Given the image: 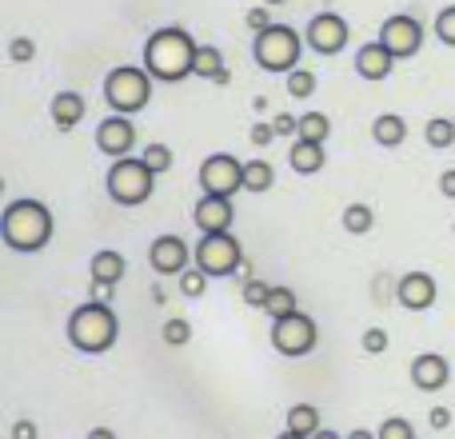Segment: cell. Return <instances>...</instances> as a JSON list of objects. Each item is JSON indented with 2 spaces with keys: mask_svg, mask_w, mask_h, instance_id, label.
<instances>
[{
  "mask_svg": "<svg viewBox=\"0 0 455 439\" xmlns=\"http://www.w3.org/2000/svg\"><path fill=\"white\" fill-rule=\"evenodd\" d=\"M196 40L184 28H156L144 44V68L152 72V80L160 84H180L184 76H192V60H196Z\"/></svg>",
  "mask_w": 455,
  "mask_h": 439,
  "instance_id": "6da1fadb",
  "label": "cell"
},
{
  "mask_svg": "<svg viewBox=\"0 0 455 439\" xmlns=\"http://www.w3.org/2000/svg\"><path fill=\"white\" fill-rule=\"evenodd\" d=\"M0 235L12 251H40L52 240V212L40 200H8L0 216Z\"/></svg>",
  "mask_w": 455,
  "mask_h": 439,
  "instance_id": "7a4b0ae2",
  "label": "cell"
},
{
  "mask_svg": "<svg viewBox=\"0 0 455 439\" xmlns=\"http://www.w3.org/2000/svg\"><path fill=\"white\" fill-rule=\"evenodd\" d=\"M116 336H120V323H116V312L108 307V299H88V304H80L68 315V344L84 355L108 352L116 344Z\"/></svg>",
  "mask_w": 455,
  "mask_h": 439,
  "instance_id": "3957f363",
  "label": "cell"
},
{
  "mask_svg": "<svg viewBox=\"0 0 455 439\" xmlns=\"http://www.w3.org/2000/svg\"><path fill=\"white\" fill-rule=\"evenodd\" d=\"M104 100H108V108L120 112V116H136V112H144L148 100H152V72L132 68V64L112 68L108 80H104Z\"/></svg>",
  "mask_w": 455,
  "mask_h": 439,
  "instance_id": "277c9868",
  "label": "cell"
},
{
  "mask_svg": "<svg viewBox=\"0 0 455 439\" xmlns=\"http://www.w3.org/2000/svg\"><path fill=\"white\" fill-rule=\"evenodd\" d=\"M299 52H304V36H299L296 28H288V24H272V28L256 32V44H251L256 64L267 72L299 68Z\"/></svg>",
  "mask_w": 455,
  "mask_h": 439,
  "instance_id": "5b68a950",
  "label": "cell"
},
{
  "mask_svg": "<svg viewBox=\"0 0 455 439\" xmlns=\"http://www.w3.org/2000/svg\"><path fill=\"white\" fill-rule=\"evenodd\" d=\"M152 180H156V172L144 164V156H120V160H112L104 188H108V196L116 204L136 208L152 196Z\"/></svg>",
  "mask_w": 455,
  "mask_h": 439,
  "instance_id": "8992f818",
  "label": "cell"
},
{
  "mask_svg": "<svg viewBox=\"0 0 455 439\" xmlns=\"http://www.w3.org/2000/svg\"><path fill=\"white\" fill-rule=\"evenodd\" d=\"M196 267H204L212 280H224V275H240L243 272V251H240V240L232 232H204L192 251Z\"/></svg>",
  "mask_w": 455,
  "mask_h": 439,
  "instance_id": "52a82bcc",
  "label": "cell"
},
{
  "mask_svg": "<svg viewBox=\"0 0 455 439\" xmlns=\"http://www.w3.org/2000/svg\"><path fill=\"white\" fill-rule=\"evenodd\" d=\"M315 339H320V328H315L312 315L291 312V315H283V320H272V347L280 355H288V360L307 355L315 347Z\"/></svg>",
  "mask_w": 455,
  "mask_h": 439,
  "instance_id": "ba28073f",
  "label": "cell"
},
{
  "mask_svg": "<svg viewBox=\"0 0 455 439\" xmlns=\"http://www.w3.org/2000/svg\"><path fill=\"white\" fill-rule=\"evenodd\" d=\"M200 188H204L208 196L232 200L235 192L243 188V164L235 156H228V152H212V156L200 164Z\"/></svg>",
  "mask_w": 455,
  "mask_h": 439,
  "instance_id": "9c48e42d",
  "label": "cell"
},
{
  "mask_svg": "<svg viewBox=\"0 0 455 439\" xmlns=\"http://www.w3.org/2000/svg\"><path fill=\"white\" fill-rule=\"evenodd\" d=\"M379 40H384V48L395 56V60H408V56H416L419 48H424V24L408 12H395L384 20Z\"/></svg>",
  "mask_w": 455,
  "mask_h": 439,
  "instance_id": "30bf717a",
  "label": "cell"
},
{
  "mask_svg": "<svg viewBox=\"0 0 455 439\" xmlns=\"http://www.w3.org/2000/svg\"><path fill=\"white\" fill-rule=\"evenodd\" d=\"M304 40H307V44H312L320 56L344 52V44H347V20H344L339 12H315L312 20H307Z\"/></svg>",
  "mask_w": 455,
  "mask_h": 439,
  "instance_id": "8fae6325",
  "label": "cell"
},
{
  "mask_svg": "<svg viewBox=\"0 0 455 439\" xmlns=\"http://www.w3.org/2000/svg\"><path fill=\"white\" fill-rule=\"evenodd\" d=\"M96 148H100L108 160L132 156V148H136V124H132V116H120V112H112L108 120H100V124H96Z\"/></svg>",
  "mask_w": 455,
  "mask_h": 439,
  "instance_id": "7c38bea8",
  "label": "cell"
},
{
  "mask_svg": "<svg viewBox=\"0 0 455 439\" xmlns=\"http://www.w3.org/2000/svg\"><path fill=\"white\" fill-rule=\"evenodd\" d=\"M188 243L180 235H156L148 248V264L156 267V275H180L188 267Z\"/></svg>",
  "mask_w": 455,
  "mask_h": 439,
  "instance_id": "4fadbf2b",
  "label": "cell"
},
{
  "mask_svg": "<svg viewBox=\"0 0 455 439\" xmlns=\"http://www.w3.org/2000/svg\"><path fill=\"white\" fill-rule=\"evenodd\" d=\"M435 296H440V288H435V280L427 272H408L395 283V299H400L408 312H427V307L435 304Z\"/></svg>",
  "mask_w": 455,
  "mask_h": 439,
  "instance_id": "5bb4252c",
  "label": "cell"
},
{
  "mask_svg": "<svg viewBox=\"0 0 455 439\" xmlns=\"http://www.w3.org/2000/svg\"><path fill=\"white\" fill-rule=\"evenodd\" d=\"M232 220H235V208L228 196H208L204 192V196L196 200V208H192V224H196L200 232H228Z\"/></svg>",
  "mask_w": 455,
  "mask_h": 439,
  "instance_id": "9a60e30c",
  "label": "cell"
},
{
  "mask_svg": "<svg viewBox=\"0 0 455 439\" xmlns=\"http://www.w3.org/2000/svg\"><path fill=\"white\" fill-rule=\"evenodd\" d=\"M448 379H451V363L443 360L440 352L416 355V363H411V384H416L419 392H440V387H448Z\"/></svg>",
  "mask_w": 455,
  "mask_h": 439,
  "instance_id": "2e32d148",
  "label": "cell"
},
{
  "mask_svg": "<svg viewBox=\"0 0 455 439\" xmlns=\"http://www.w3.org/2000/svg\"><path fill=\"white\" fill-rule=\"evenodd\" d=\"M124 272H128V259L120 256L116 248H100V251L92 256V291L100 288L104 299H108V291L116 288L120 280H124Z\"/></svg>",
  "mask_w": 455,
  "mask_h": 439,
  "instance_id": "e0dca14e",
  "label": "cell"
},
{
  "mask_svg": "<svg viewBox=\"0 0 455 439\" xmlns=\"http://www.w3.org/2000/svg\"><path fill=\"white\" fill-rule=\"evenodd\" d=\"M392 64H395V56L384 48V40H371V44H363L360 52H355V72H360L363 80H387L392 76Z\"/></svg>",
  "mask_w": 455,
  "mask_h": 439,
  "instance_id": "ac0fdd59",
  "label": "cell"
},
{
  "mask_svg": "<svg viewBox=\"0 0 455 439\" xmlns=\"http://www.w3.org/2000/svg\"><path fill=\"white\" fill-rule=\"evenodd\" d=\"M84 112H88V104L80 92H56L52 96V124L60 128V132H72V128L84 120Z\"/></svg>",
  "mask_w": 455,
  "mask_h": 439,
  "instance_id": "d6986e66",
  "label": "cell"
},
{
  "mask_svg": "<svg viewBox=\"0 0 455 439\" xmlns=\"http://www.w3.org/2000/svg\"><path fill=\"white\" fill-rule=\"evenodd\" d=\"M323 164H328V160H323V144L299 140L296 136V144H291V168H296L299 176H315Z\"/></svg>",
  "mask_w": 455,
  "mask_h": 439,
  "instance_id": "ffe728a7",
  "label": "cell"
},
{
  "mask_svg": "<svg viewBox=\"0 0 455 439\" xmlns=\"http://www.w3.org/2000/svg\"><path fill=\"white\" fill-rule=\"evenodd\" d=\"M403 136H408V124H403V116H395V112H384V116H376V124H371V140L384 144V148H400Z\"/></svg>",
  "mask_w": 455,
  "mask_h": 439,
  "instance_id": "44dd1931",
  "label": "cell"
},
{
  "mask_svg": "<svg viewBox=\"0 0 455 439\" xmlns=\"http://www.w3.org/2000/svg\"><path fill=\"white\" fill-rule=\"evenodd\" d=\"M192 76H208V80H216V84H228V68H224L220 52H216L212 44H200V48H196V60H192Z\"/></svg>",
  "mask_w": 455,
  "mask_h": 439,
  "instance_id": "7402d4cb",
  "label": "cell"
},
{
  "mask_svg": "<svg viewBox=\"0 0 455 439\" xmlns=\"http://www.w3.org/2000/svg\"><path fill=\"white\" fill-rule=\"evenodd\" d=\"M288 432L312 439L320 432V408H312V403H296V408H288Z\"/></svg>",
  "mask_w": 455,
  "mask_h": 439,
  "instance_id": "603a6c76",
  "label": "cell"
},
{
  "mask_svg": "<svg viewBox=\"0 0 455 439\" xmlns=\"http://www.w3.org/2000/svg\"><path fill=\"white\" fill-rule=\"evenodd\" d=\"M275 184V172L267 160H251L243 164V192H267Z\"/></svg>",
  "mask_w": 455,
  "mask_h": 439,
  "instance_id": "cb8c5ba5",
  "label": "cell"
},
{
  "mask_svg": "<svg viewBox=\"0 0 455 439\" xmlns=\"http://www.w3.org/2000/svg\"><path fill=\"white\" fill-rule=\"evenodd\" d=\"M328 136H331V120L323 116V112H304V116H299V140L323 144Z\"/></svg>",
  "mask_w": 455,
  "mask_h": 439,
  "instance_id": "d4e9b609",
  "label": "cell"
},
{
  "mask_svg": "<svg viewBox=\"0 0 455 439\" xmlns=\"http://www.w3.org/2000/svg\"><path fill=\"white\" fill-rule=\"evenodd\" d=\"M371 224H376V212H371L368 204H347L344 208V227L352 235H368Z\"/></svg>",
  "mask_w": 455,
  "mask_h": 439,
  "instance_id": "484cf974",
  "label": "cell"
},
{
  "mask_svg": "<svg viewBox=\"0 0 455 439\" xmlns=\"http://www.w3.org/2000/svg\"><path fill=\"white\" fill-rule=\"evenodd\" d=\"M424 136H427V144H432V148H451V144H455V120H443V116L427 120Z\"/></svg>",
  "mask_w": 455,
  "mask_h": 439,
  "instance_id": "4316f807",
  "label": "cell"
},
{
  "mask_svg": "<svg viewBox=\"0 0 455 439\" xmlns=\"http://www.w3.org/2000/svg\"><path fill=\"white\" fill-rule=\"evenodd\" d=\"M264 312L272 315V320H283V315L299 312V307H296V291H291V288H272V296H267Z\"/></svg>",
  "mask_w": 455,
  "mask_h": 439,
  "instance_id": "83f0119b",
  "label": "cell"
},
{
  "mask_svg": "<svg viewBox=\"0 0 455 439\" xmlns=\"http://www.w3.org/2000/svg\"><path fill=\"white\" fill-rule=\"evenodd\" d=\"M208 280H212V275H208L204 267L192 264V267H184V272H180V291H184L188 299H200V296L208 291Z\"/></svg>",
  "mask_w": 455,
  "mask_h": 439,
  "instance_id": "f1b7e54d",
  "label": "cell"
},
{
  "mask_svg": "<svg viewBox=\"0 0 455 439\" xmlns=\"http://www.w3.org/2000/svg\"><path fill=\"white\" fill-rule=\"evenodd\" d=\"M140 156H144V164H148L156 176H160V172H168V168L176 164V152L168 148V144H160V140H156V144H148V148H144Z\"/></svg>",
  "mask_w": 455,
  "mask_h": 439,
  "instance_id": "f546056e",
  "label": "cell"
},
{
  "mask_svg": "<svg viewBox=\"0 0 455 439\" xmlns=\"http://www.w3.org/2000/svg\"><path fill=\"white\" fill-rule=\"evenodd\" d=\"M312 92H315V72L291 68V72H288V96H296V100H307Z\"/></svg>",
  "mask_w": 455,
  "mask_h": 439,
  "instance_id": "4dcf8cb0",
  "label": "cell"
},
{
  "mask_svg": "<svg viewBox=\"0 0 455 439\" xmlns=\"http://www.w3.org/2000/svg\"><path fill=\"white\" fill-rule=\"evenodd\" d=\"M376 435L379 439H416V427H411L403 416H392V419H384V424H379Z\"/></svg>",
  "mask_w": 455,
  "mask_h": 439,
  "instance_id": "1f68e13d",
  "label": "cell"
},
{
  "mask_svg": "<svg viewBox=\"0 0 455 439\" xmlns=\"http://www.w3.org/2000/svg\"><path fill=\"white\" fill-rule=\"evenodd\" d=\"M435 36H440L448 48H455V4L440 8V16H435Z\"/></svg>",
  "mask_w": 455,
  "mask_h": 439,
  "instance_id": "d6a6232c",
  "label": "cell"
},
{
  "mask_svg": "<svg viewBox=\"0 0 455 439\" xmlns=\"http://www.w3.org/2000/svg\"><path fill=\"white\" fill-rule=\"evenodd\" d=\"M32 56H36V40H28V36H12V40H8V60H12V64H28Z\"/></svg>",
  "mask_w": 455,
  "mask_h": 439,
  "instance_id": "836d02e7",
  "label": "cell"
},
{
  "mask_svg": "<svg viewBox=\"0 0 455 439\" xmlns=\"http://www.w3.org/2000/svg\"><path fill=\"white\" fill-rule=\"evenodd\" d=\"M188 339H192L188 320H168V323H164V344H168V347H184Z\"/></svg>",
  "mask_w": 455,
  "mask_h": 439,
  "instance_id": "e575fe53",
  "label": "cell"
},
{
  "mask_svg": "<svg viewBox=\"0 0 455 439\" xmlns=\"http://www.w3.org/2000/svg\"><path fill=\"white\" fill-rule=\"evenodd\" d=\"M267 296H272V283H264V280H248V283H243V304H248V307H264Z\"/></svg>",
  "mask_w": 455,
  "mask_h": 439,
  "instance_id": "d590c367",
  "label": "cell"
},
{
  "mask_svg": "<svg viewBox=\"0 0 455 439\" xmlns=\"http://www.w3.org/2000/svg\"><path fill=\"white\" fill-rule=\"evenodd\" d=\"M360 344H363V352H368V355L387 352V331H384V328H368V331H363Z\"/></svg>",
  "mask_w": 455,
  "mask_h": 439,
  "instance_id": "8d00e7d4",
  "label": "cell"
},
{
  "mask_svg": "<svg viewBox=\"0 0 455 439\" xmlns=\"http://www.w3.org/2000/svg\"><path fill=\"white\" fill-rule=\"evenodd\" d=\"M272 124H275V136H299V116H291V112H280Z\"/></svg>",
  "mask_w": 455,
  "mask_h": 439,
  "instance_id": "74e56055",
  "label": "cell"
},
{
  "mask_svg": "<svg viewBox=\"0 0 455 439\" xmlns=\"http://www.w3.org/2000/svg\"><path fill=\"white\" fill-rule=\"evenodd\" d=\"M248 28L251 32L272 28V12H267V8H251V12H248Z\"/></svg>",
  "mask_w": 455,
  "mask_h": 439,
  "instance_id": "f35d334b",
  "label": "cell"
},
{
  "mask_svg": "<svg viewBox=\"0 0 455 439\" xmlns=\"http://www.w3.org/2000/svg\"><path fill=\"white\" fill-rule=\"evenodd\" d=\"M275 140V124H256L251 128V144H259V148H267V144Z\"/></svg>",
  "mask_w": 455,
  "mask_h": 439,
  "instance_id": "ab89813d",
  "label": "cell"
},
{
  "mask_svg": "<svg viewBox=\"0 0 455 439\" xmlns=\"http://www.w3.org/2000/svg\"><path fill=\"white\" fill-rule=\"evenodd\" d=\"M427 424H432L435 432H443V427L451 424V411L448 408H432V411H427Z\"/></svg>",
  "mask_w": 455,
  "mask_h": 439,
  "instance_id": "60d3db41",
  "label": "cell"
},
{
  "mask_svg": "<svg viewBox=\"0 0 455 439\" xmlns=\"http://www.w3.org/2000/svg\"><path fill=\"white\" fill-rule=\"evenodd\" d=\"M40 432H36V424L32 419H16L12 424V439H36Z\"/></svg>",
  "mask_w": 455,
  "mask_h": 439,
  "instance_id": "b9f144b4",
  "label": "cell"
},
{
  "mask_svg": "<svg viewBox=\"0 0 455 439\" xmlns=\"http://www.w3.org/2000/svg\"><path fill=\"white\" fill-rule=\"evenodd\" d=\"M440 192H443L448 200H455V168H448V172L440 176Z\"/></svg>",
  "mask_w": 455,
  "mask_h": 439,
  "instance_id": "7bdbcfd3",
  "label": "cell"
},
{
  "mask_svg": "<svg viewBox=\"0 0 455 439\" xmlns=\"http://www.w3.org/2000/svg\"><path fill=\"white\" fill-rule=\"evenodd\" d=\"M88 439H116V432H112V427H92Z\"/></svg>",
  "mask_w": 455,
  "mask_h": 439,
  "instance_id": "ee69618b",
  "label": "cell"
},
{
  "mask_svg": "<svg viewBox=\"0 0 455 439\" xmlns=\"http://www.w3.org/2000/svg\"><path fill=\"white\" fill-rule=\"evenodd\" d=\"M344 439H379V435H376V432H363V427H355V432L344 435Z\"/></svg>",
  "mask_w": 455,
  "mask_h": 439,
  "instance_id": "f6af8a7d",
  "label": "cell"
},
{
  "mask_svg": "<svg viewBox=\"0 0 455 439\" xmlns=\"http://www.w3.org/2000/svg\"><path fill=\"white\" fill-rule=\"evenodd\" d=\"M312 439H344V435H336V432H328V427H320V432H315Z\"/></svg>",
  "mask_w": 455,
  "mask_h": 439,
  "instance_id": "bcb514c9",
  "label": "cell"
},
{
  "mask_svg": "<svg viewBox=\"0 0 455 439\" xmlns=\"http://www.w3.org/2000/svg\"><path fill=\"white\" fill-rule=\"evenodd\" d=\"M275 439H304V435H296V432H283V435H275Z\"/></svg>",
  "mask_w": 455,
  "mask_h": 439,
  "instance_id": "7dc6e473",
  "label": "cell"
},
{
  "mask_svg": "<svg viewBox=\"0 0 455 439\" xmlns=\"http://www.w3.org/2000/svg\"><path fill=\"white\" fill-rule=\"evenodd\" d=\"M264 4H267V8H272V4H288V0H264Z\"/></svg>",
  "mask_w": 455,
  "mask_h": 439,
  "instance_id": "c3c4849f",
  "label": "cell"
},
{
  "mask_svg": "<svg viewBox=\"0 0 455 439\" xmlns=\"http://www.w3.org/2000/svg\"><path fill=\"white\" fill-rule=\"evenodd\" d=\"M451 232H455V224H451Z\"/></svg>",
  "mask_w": 455,
  "mask_h": 439,
  "instance_id": "681fc988",
  "label": "cell"
}]
</instances>
